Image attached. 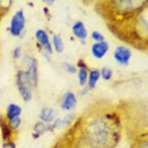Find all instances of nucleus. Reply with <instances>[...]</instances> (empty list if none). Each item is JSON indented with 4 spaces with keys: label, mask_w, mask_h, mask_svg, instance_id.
I'll return each mask as SVG.
<instances>
[{
    "label": "nucleus",
    "mask_w": 148,
    "mask_h": 148,
    "mask_svg": "<svg viewBox=\"0 0 148 148\" xmlns=\"http://www.w3.org/2000/svg\"><path fill=\"white\" fill-rule=\"evenodd\" d=\"M16 87L25 101H29L32 99V84L26 71H18L16 76Z\"/></svg>",
    "instance_id": "2"
},
{
    "label": "nucleus",
    "mask_w": 148,
    "mask_h": 148,
    "mask_svg": "<svg viewBox=\"0 0 148 148\" xmlns=\"http://www.w3.org/2000/svg\"><path fill=\"white\" fill-rule=\"evenodd\" d=\"M24 63L27 66L26 72L27 73L28 77L30 79V82L33 87H37L38 81V61L35 58L30 56L24 57Z\"/></svg>",
    "instance_id": "4"
},
{
    "label": "nucleus",
    "mask_w": 148,
    "mask_h": 148,
    "mask_svg": "<svg viewBox=\"0 0 148 148\" xmlns=\"http://www.w3.org/2000/svg\"><path fill=\"white\" fill-rule=\"evenodd\" d=\"M8 125L10 126V128L12 129L14 132H16L21 124V119H20V117H16V118L11 119V120L8 121Z\"/></svg>",
    "instance_id": "19"
},
{
    "label": "nucleus",
    "mask_w": 148,
    "mask_h": 148,
    "mask_svg": "<svg viewBox=\"0 0 148 148\" xmlns=\"http://www.w3.org/2000/svg\"><path fill=\"white\" fill-rule=\"evenodd\" d=\"M74 118H75L74 113H70V114H67L64 118L59 119L60 120V127L66 126V125H70L72 123V121L74 120Z\"/></svg>",
    "instance_id": "18"
},
{
    "label": "nucleus",
    "mask_w": 148,
    "mask_h": 148,
    "mask_svg": "<svg viewBox=\"0 0 148 148\" xmlns=\"http://www.w3.org/2000/svg\"><path fill=\"white\" fill-rule=\"evenodd\" d=\"M100 74L102 77V79H105V81H110L112 77V71L111 68L104 67V68H102V70L101 71Z\"/></svg>",
    "instance_id": "20"
},
{
    "label": "nucleus",
    "mask_w": 148,
    "mask_h": 148,
    "mask_svg": "<svg viewBox=\"0 0 148 148\" xmlns=\"http://www.w3.org/2000/svg\"><path fill=\"white\" fill-rule=\"evenodd\" d=\"M12 55H13V58L15 60H18L21 57V48L20 47H16V49H14Z\"/></svg>",
    "instance_id": "23"
},
{
    "label": "nucleus",
    "mask_w": 148,
    "mask_h": 148,
    "mask_svg": "<svg viewBox=\"0 0 148 148\" xmlns=\"http://www.w3.org/2000/svg\"><path fill=\"white\" fill-rule=\"evenodd\" d=\"M53 41V45H54V49L58 53H61L63 52L64 50V43L63 40H62L61 37L59 35V34H56V35L53 36L52 38Z\"/></svg>",
    "instance_id": "16"
},
{
    "label": "nucleus",
    "mask_w": 148,
    "mask_h": 148,
    "mask_svg": "<svg viewBox=\"0 0 148 148\" xmlns=\"http://www.w3.org/2000/svg\"><path fill=\"white\" fill-rule=\"evenodd\" d=\"M122 137V123L116 112L81 117L52 148H115Z\"/></svg>",
    "instance_id": "1"
},
{
    "label": "nucleus",
    "mask_w": 148,
    "mask_h": 148,
    "mask_svg": "<svg viewBox=\"0 0 148 148\" xmlns=\"http://www.w3.org/2000/svg\"><path fill=\"white\" fill-rule=\"evenodd\" d=\"M78 66H79V68H85V69H88L87 66H86V63H85L82 60H79L78 61Z\"/></svg>",
    "instance_id": "25"
},
{
    "label": "nucleus",
    "mask_w": 148,
    "mask_h": 148,
    "mask_svg": "<svg viewBox=\"0 0 148 148\" xmlns=\"http://www.w3.org/2000/svg\"><path fill=\"white\" fill-rule=\"evenodd\" d=\"M35 37L37 38V40L38 43L43 47V49L46 50V52L49 55L53 53L52 50V46H51L50 41H49V38L48 36V33L43 30V29H38L36 31Z\"/></svg>",
    "instance_id": "7"
},
{
    "label": "nucleus",
    "mask_w": 148,
    "mask_h": 148,
    "mask_svg": "<svg viewBox=\"0 0 148 148\" xmlns=\"http://www.w3.org/2000/svg\"><path fill=\"white\" fill-rule=\"evenodd\" d=\"M132 57V51L129 48L124 46H118L114 52H113V58L117 61V63L123 66L128 65L129 61Z\"/></svg>",
    "instance_id": "5"
},
{
    "label": "nucleus",
    "mask_w": 148,
    "mask_h": 148,
    "mask_svg": "<svg viewBox=\"0 0 148 148\" xmlns=\"http://www.w3.org/2000/svg\"><path fill=\"white\" fill-rule=\"evenodd\" d=\"M33 129H34V132H35V134H33V137H35V138L39 137L41 134H43L45 132L48 131L47 125L43 122H37L35 125H34Z\"/></svg>",
    "instance_id": "15"
},
{
    "label": "nucleus",
    "mask_w": 148,
    "mask_h": 148,
    "mask_svg": "<svg viewBox=\"0 0 148 148\" xmlns=\"http://www.w3.org/2000/svg\"><path fill=\"white\" fill-rule=\"evenodd\" d=\"M21 112H22V109L19 105L16 103H10L7 108V112H5V117L8 121H9L11 119L19 117Z\"/></svg>",
    "instance_id": "12"
},
{
    "label": "nucleus",
    "mask_w": 148,
    "mask_h": 148,
    "mask_svg": "<svg viewBox=\"0 0 148 148\" xmlns=\"http://www.w3.org/2000/svg\"><path fill=\"white\" fill-rule=\"evenodd\" d=\"M77 105V98L75 94L72 92H67L61 100L60 106L65 111H71L76 107Z\"/></svg>",
    "instance_id": "8"
},
{
    "label": "nucleus",
    "mask_w": 148,
    "mask_h": 148,
    "mask_svg": "<svg viewBox=\"0 0 148 148\" xmlns=\"http://www.w3.org/2000/svg\"><path fill=\"white\" fill-rule=\"evenodd\" d=\"M63 67H64V69L67 71V72H69V73L74 74V73H76V71H77L76 67L74 65H72V64H71V63H68V62H64Z\"/></svg>",
    "instance_id": "22"
},
{
    "label": "nucleus",
    "mask_w": 148,
    "mask_h": 148,
    "mask_svg": "<svg viewBox=\"0 0 148 148\" xmlns=\"http://www.w3.org/2000/svg\"><path fill=\"white\" fill-rule=\"evenodd\" d=\"M130 148H148V140L147 134H141L135 137L133 141Z\"/></svg>",
    "instance_id": "13"
},
{
    "label": "nucleus",
    "mask_w": 148,
    "mask_h": 148,
    "mask_svg": "<svg viewBox=\"0 0 148 148\" xmlns=\"http://www.w3.org/2000/svg\"><path fill=\"white\" fill-rule=\"evenodd\" d=\"M92 38L93 40L97 41V42H102L104 41V36L99 31H93L92 33Z\"/></svg>",
    "instance_id": "21"
},
{
    "label": "nucleus",
    "mask_w": 148,
    "mask_h": 148,
    "mask_svg": "<svg viewBox=\"0 0 148 148\" xmlns=\"http://www.w3.org/2000/svg\"><path fill=\"white\" fill-rule=\"evenodd\" d=\"M0 130H1V136L4 143L15 140V132L10 128L8 120L3 114H0Z\"/></svg>",
    "instance_id": "6"
},
{
    "label": "nucleus",
    "mask_w": 148,
    "mask_h": 148,
    "mask_svg": "<svg viewBox=\"0 0 148 148\" xmlns=\"http://www.w3.org/2000/svg\"><path fill=\"white\" fill-rule=\"evenodd\" d=\"M2 148H16L15 141H9V142H5L2 145Z\"/></svg>",
    "instance_id": "24"
},
{
    "label": "nucleus",
    "mask_w": 148,
    "mask_h": 148,
    "mask_svg": "<svg viewBox=\"0 0 148 148\" xmlns=\"http://www.w3.org/2000/svg\"><path fill=\"white\" fill-rule=\"evenodd\" d=\"M72 33L77 38L84 40L88 37V31L85 27V25L82 21H77L72 26Z\"/></svg>",
    "instance_id": "10"
},
{
    "label": "nucleus",
    "mask_w": 148,
    "mask_h": 148,
    "mask_svg": "<svg viewBox=\"0 0 148 148\" xmlns=\"http://www.w3.org/2000/svg\"><path fill=\"white\" fill-rule=\"evenodd\" d=\"M44 2L46 4H49V5H53L55 3V1H47V0H46V1H44Z\"/></svg>",
    "instance_id": "26"
},
{
    "label": "nucleus",
    "mask_w": 148,
    "mask_h": 148,
    "mask_svg": "<svg viewBox=\"0 0 148 148\" xmlns=\"http://www.w3.org/2000/svg\"><path fill=\"white\" fill-rule=\"evenodd\" d=\"M26 25V18L23 10L20 9L14 14L10 21L9 32L14 37H19L23 33Z\"/></svg>",
    "instance_id": "3"
},
{
    "label": "nucleus",
    "mask_w": 148,
    "mask_h": 148,
    "mask_svg": "<svg viewBox=\"0 0 148 148\" xmlns=\"http://www.w3.org/2000/svg\"><path fill=\"white\" fill-rule=\"evenodd\" d=\"M78 79L79 82L82 86L86 85L87 79H88V69L85 68H79V72H78Z\"/></svg>",
    "instance_id": "17"
},
{
    "label": "nucleus",
    "mask_w": 148,
    "mask_h": 148,
    "mask_svg": "<svg viewBox=\"0 0 148 148\" xmlns=\"http://www.w3.org/2000/svg\"><path fill=\"white\" fill-rule=\"evenodd\" d=\"M100 77L101 74L98 70L90 71V74L88 75V90H92L95 87V85L99 81Z\"/></svg>",
    "instance_id": "14"
},
{
    "label": "nucleus",
    "mask_w": 148,
    "mask_h": 148,
    "mask_svg": "<svg viewBox=\"0 0 148 148\" xmlns=\"http://www.w3.org/2000/svg\"><path fill=\"white\" fill-rule=\"evenodd\" d=\"M56 116H57V112L53 108H49V107H43L40 111V114H39V118L41 119V121L43 123H48L54 122Z\"/></svg>",
    "instance_id": "11"
},
{
    "label": "nucleus",
    "mask_w": 148,
    "mask_h": 148,
    "mask_svg": "<svg viewBox=\"0 0 148 148\" xmlns=\"http://www.w3.org/2000/svg\"><path fill=\"white\" fill-rule=\"evenodd\" d=\"M109 50V45L106 41L96 42L92 46V54L95 59L101 60L106 55Z\"/></svg>",
    "instance_id": "9"
}]
</instances>
